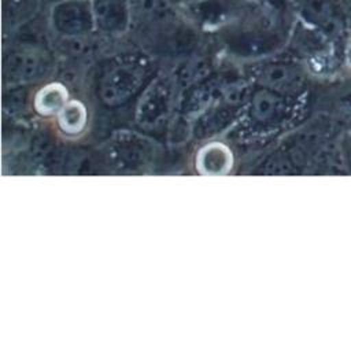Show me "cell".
<instances>
[{
	"instance_id": "cell-5",
	"label": "cell",
	"mask_w": 351,
	"mask_h": 351,
	"mask_svg": "<svg viewBox=\"0 0 351 351\" xmlns=\"http://www.w3.org/2000/svg\"><path fill=\"white\" fill-rule=\"evenodd\" d=\"M340 147H341V151H343V156H344L347 170L351 171V133H348L347 137H344L343 143H340Z\"/></svg>"
},
{
	"instance_id": "cell-6",
	"label": "cell",
	"mask_w": 351,
	"mask_h": 351,
	"mask_svg": "<svg viewBox=\"0 0 351 351\" xmlns=\"http://www.w3.org/2000/svg\"><path fill=\"white\" fill-rule=\"evenodd\" d=\"M347 58H348V62L351 64V40L348 43V47H347Z\"/></svg>"
},
{
	"instance_id": "cell-1",
	"label": "cell",
	"mask_w": 351,
	"mask_h": 351,
	"mask_svg": "<svg viewBox=\"0 0 351 351\" xmlns=\"http://www.w3.org/2000/svg\"><path fill=\"white\" fill-rule=\"evenodd\" d=\"M48 11L49 25L60 36L78 38L96 32L92 0H56Z\"/></svg>"
},
{
	"instance_id": "cell-4",
	"label": "cell",
	"mask_w": 351,
	"mask_h": 351,
	"mask_svg": "<svg viewBox=\"0 0 351 351\" xmlns=\"http://www.w3.org/2000/svg\"><path fill=\"white\" fill-rule=\"evenodd\" d=\"M38 0H3V12L5 19L18 21L36 11Z\"/></svg>"
},
{
	"instance_id": "cell-7",
	"label": "cell",
	"mask_w": 351,
	"mask_h": 351,
	"mask_svg": "<svg viewBox=\"0 0 351 351\" xmlns=\"http://www.w3.org/2000/svg\"><path fill=\"white\" fill-rule=\"evenodd\" d=\"M288 1H289V3H291L293 7H296V4L299 3V0H288Z\"/></svg>"
},
{
	"instance_id": "cell-2",
	"label": "cell",
	"mask_w": 351,
	"mask_h": 351,
	"mask_svg": "<svg viewBox=\"0 0 351 351\" xmlns=\"http://www.w3.org/2000/svg\"><path fill=\"white\" fill-rule=\"evenodd\" d=\"M295 8L304 23L325 37H337L344 29L346 16L337 0H299Z\"/></svg>"
},
{
	"instance_id": "cell-3",
	"label": "cell",
	"mask_w": 351,
	"mask_h": 351,
	"mask_svg": "<svg viewBox=\"0 0 351 351\" xmlns=\"http://www.w3.org/2000/svg\"><path fill=\"white\" fill-rule=\"evenodd\" d=\"M96 32L122 34L133 23L132 0H92Z\"/></svg>"
}]
</instances>
